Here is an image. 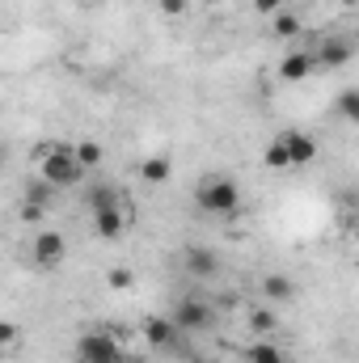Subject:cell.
<instances>
[{
  "mask_svg": "<svg viewBox=\"0 0 359 363\" xmlns=\"http://www.w3.org/2000/svg\"><path fill=\"white\" fill-rule=\"evenodd\" d=\"M343 4H347V9H351V4H359V0H343Z\"/></svg>",
  "mask_w": 359,
  "mask_h": 363,
  "instance_id": "obj_26",
  "label": "cell"
},
{
  "mask_svg": "<svg viewBox=\"0 0 359 363\" xmlns=\"http://www.w3.org/2000/svg\"><path fill=\"white\" fill-rule=\"evenodd\" d=\"M263 296H267L270 304L292 300V279H287V274H267V279H263Z\"/></svg>",
  "mask_w": 359,
  "mask_h": 363,
  "instance_id": "obj_14",
  "label": "cell"
},
{
  "mask_svg": "<svg viewBox=\"0 0 359 363\" xmlns=\"http://www.w3.org/2000/svg\"><path fill=\"white\" fill-rule=\"evenodd\" d=\"M250 363H287V359H283V351H279L270 338H263V342L250 347Z\"/></svg>",
  "mask_w": 359,
  "mask_h": 363,
  "instance_id": "obj_19",
  "label": "cell"
},
{
  "mask_svg": "<svg viewBox=\"0 0 359 363\" xmlns=\"http://www.w3.org/2000/svg\"><path fill=\"white\" fill-rule=\"evenodd\" d=\"M30 250H34V262L38 267H60L64 258H68V241H64V233H55V228H43V233H34V241H30Z\"/></svg>",
  "mask_w": 359,
  "mask_h": 363,
  "instance_id": "obj_5",
  "label": "cell"
},
{
  "mask_svg": "<svg viewBox=\"0 0 359 363\" xmlns=\"http://www.w3.org/2000/svg\"><path fill=\"white\" fill-rule=\"evenodd\" d=\"M355 55V47L347 43V38H330V43H321V51H317V60L326 64V68H338V64H347Z\"/></svg>",
  "mask_w": 359,
  "mask_h": 363,
  "instance_id": "obj_13",
  "label": "cell"
},
{
  "mask_svg": "<svg viewBox=\"0 0 359 363\" xmlns=\"http://www.w3.org/2000/svg\"><path fill=\"white\" fill-rule=\"evenodd\" d=\"M279 140L287 144L292 165H309V161H317V140H313V135H304V131H283Z\"/></svg>",
  "mask_w": 359,
  "mask_h": 363,
  "instance_id": "obj_9",
  "label": "cell"
},
{
  "mask_svg": "<svg viewBox=\"0 0 359 363\" xmlns=\"http://www.w3.org/2000/svg\"><path fill=\"white\" fill-rule=\"evenodd\" d=\"M51 194H55V186L47 178H38V182H30L26 186V203H34V207H47L51 203Z\"/></svg>",
  "mask_w": 359,
  "mask_h": 363,
  "instance_id": "obj_20",
  "label": "cell"
},
{
  "mask_svg": "<svg viewBox=\"0 0 359 363\" xmlns=\"http://www.w3.org/2000/svg\"><path fill=\"white\" fill-rule=\"evenodd\" d=\"M186 271L194 274V279H211V274H220V258H216V250L186 245Z\"/></svg>",
  "mask_w": 359,
  "mask_h": 363,
  "instance_id": "obj_10",
  "label": "cell"
},
{
  "mask_svg": "<svg viewBox=\"0 0 359 363\" xmlns=\"http://www.w3.org/2000/svg\"><path fill=\"white\" fill-rule=\"evenodd\" d=\"M131 283H136V271H131V267H110V271H106V287H110V291H127Z\"/></svg>",
  "mask_w": 359,
  "mask_h": 363,
  "instance_id": "obj_21",
  "label": "cell"
},
{
  "mask_svg": "<svg viewBox=\"0 0 359 363\" xmlns=\"http://www.w3.org/2000/svg\"><path fill=\"white\" fill-rule=\"evenodd\" d=\"M283 9V0H254V13H263V17H275Z\"/></svg>",
  "mask_w": 359,
  "mask_h": 363,
  "instance_id": "obj_24",
  "label": "cell"
},
{
  "mask_svg": "<svg viewBox=\"0 0 359 363\" xmlns=\"http://www.w3.org/2000/svg\"><path fill=\"white\" fill-rule=\"evenodd\" d=\"M140 334H144V342L153 347V351H170V347H178V321L174 317H144V325H140Z\"/></svg>",
  "mask_w": 359,
  "mask_h": 363,
  "instance_id": "obj_7",
  "label": "cell"
},
{
  "mask_svg": "<svg viewBox=\"0 0 359 363\" xmlns=\"http://www.w3.org/2000/svg\"><path fill=\"white\" fill-rule=\"evenodd\" d=\"M0 347H4V351H13V347H17V325H13V321H4V325H0Z\"/></svg>",
  "mask_w": 359,
  "mask_h": 363,
  "instance_id": "obj_22",
  "label": "cell"
},
{
  "mask_svg": "<svg viewBox=\"0 0 359 363\" xmlns=\"http://www.w3.org/2000/svg\"><path fill=\"white\" fill-rule=\"evenodd\" d=\"M334 110H338V118H347V123L359 127V89H343L338 101H334Z\"/></svg>",
  "mask_w": 359,
  "mask_h": 363,
  "instance_id": "obj_17",
  "label": "cell"
},
{
  "mask_svg": "<svg viewBox=\"0 0 359 363\" xmlns=\"http://www.w3.org/2000/svg\"><path fill=\"white\" fill-rule=\"evenodd\" d=\"M263 165H267V169H292V157H287V144H283V140H270L267 144Z\"/></svg>",
  "mask_w": 359,
  "mask_h": 363,
  "instance_id": "obj_16",
  "label": "cell"
},
{
  "mask_svg": "<svg viewBox=\"0 0 359 363\" xmlns=\"http://www.w3.org/2000/svg\"><path fill=\"white\" fill-rule=\"evenodd\" d=\"M43 211H47V207H34V203H26V207H21V220H43Z\"/></svg>",
  "mask_w": 359,
  "mask_h": 363,
  "instance_id": "obj_25",
  "label": "cell"
},
{
  "mask_svg": "<svg viewBox=\"0 0 359 363\" xmlns=\"http://www.w3.org/2000/svg\"><path fill=\"white\" fill-rule=\"evenodd\" d=\"M34 157H38V178H47L55 190H64V186H77V182L89 174V169L77 161V144L43 140V144L34 148Z\"/></svg>",
  "mask_w": 359,
  "mask_h": 363,
  "instance_id": "obj_1",
  "label": "cell"
},
{
  "mask_svg": "<svg viewBox=\"0 0 359 363\" xmlns=\"http://www.w3.org/2000/svg\"><path fill=\"white\" fill-rule=\"evenodd\" d=\"M77 363H123L118 338H114V334H101V330L77 338Z\"/></svg>",
  "mask_w": 359,
  "mask_h": 363,
  "instance_id": "obj_3",
  "label": "cell"
},
{
  "mask_svg": "<svg viewBox=\"0 0 359 363\" xmlns=\"http://www.w3.org/2000/svg\"><path fill=\"white\" fill-rule=\"evenodd\" d=\"M68 4H85V0H68Z\"/></svg>",
  "mask_w": 359,
  "mask_h": 363,
  "instance_id": "obj_27",
  "label": "cell"
},
{
  "mask_svg": "<svg viewBox=\"0 0 359 363\" xmlns=\"http://www.w3.org/2000/svg\"><path fill=\"white\" fill-rule=\"evenodd\" d=\"M170 317L178 321L182 334H199V330H211V325H216V308H211L207 300H194V296H190V300H182Z\"/></svg>",
  "mask_w": 359,
  "mask_h": 363,
  "instance_id": "obj_4",
  "label": "cell"
},
{
  "mask_svg": "<svg viewBox=\"0 0 359 363\" xmlns=\"http://www.w3.org/2000/svg\"><path fill=\"white\" fill-rule=\"evenodd\" d=\"M194 203L207 216H233V211H241V190L228 178H203L194 190Z\"/></svg>",
  "mask_w": 359,
  "mask_h": 363,
  "instance_id": "obj_2",
  "label": "cell"
},
{
  "mask_svg": "<svg viewBox=\"0 0 359 363\" xmlns=\"http://www.w3.org/2000/svg\"><path fill=\"white\" fill-rule=\"evenodd\" d=\"M186 9H190V0H161V13L165 17H182Z\"/></svg>",
  "mask_w": 359,
  "mask_h": 363,
  "instance_id": "obj_23",
  "label": "cell"
},
{
  "mask_svg": "<svg viewBox=\"0 0 359 363\" xmlns=\"http://www.w3.org/2000/svg\"><path fill=\"white\" fill-rule=\"evenodd\" d=\"M77 161H81L85 169H101V161H106V148H101L97 140H81V144H77Z\"/></svg>",
  "mask_w": 359,
  "mask_h": 363,
  "instance_id": "obj_15",
  "label": "cell"
},
{
  "mask_svg": "<svg viewBox=\"0 0 359 363\" xmlns=\"http://www.w3.org/2000/svg\"><path fill=\"white\" fill-rule=\"evenodd\" d=\"M250 330H254V334H263V338H270V334L279 330L275 308H254V313H250Z\"/></svg>",
  "mask_w": 359,
  "mask_h": 363,
  "instance_id": "obj_18",
  "label": "cell"
},
{
  "mask_svg": "<svg viewBox=\"0 0 359 363\" xmlns=\"http://www.w3.org/2000/svg\"><path fill=\"white\" fill-rule=\"evenodd\" d=\"M123 228H127V216H123V207H118V203L93 207V233H97L101 241H118V237H123Z\"/></svg>",
  "mask_w": 359,
  "mask_h": 363,
  "instance_id": "obj_8",
  "label": "cell"
},
{
  "mask_svg": "<svg viewBox=\"0 0 359 363\" xmlns=\"http://www.w3.org/2000/svg\"><path fill=\"white\" fill-rule=\"evenodd\" d=\"M317 68H321L317 51H304V47H296V51H287V55H283V64H279V81L296 85V81H309Z\"/></svg>",
  "mask_w": 359,
  "mask_h": 363,
  "instance_id": "obj_6",
  "label": "cell"
},
{
  "mask_svg": "<svg viewBox=\"0 0 359 363\" xmlns=\"http://www.w3.org/2000/svg\"><path fill=\"white\" fill-rule=\"evenodd\" d=\"M170 178H174V161H170L165 152L140 161V182H144V186H165Z\"/></svg>",
  "mask_w": 359,
  "mask_h": 363,
  "instance_id": "obj_11",
  "label": "cell"
},
{
  "mask_svg": "<svg viewBox=\"0 0 359 363\" xmlns=\"http://www.w3.org/2000/svg\"><path fill=\"white\" fill-rule=\"evenodd\" d=\"M270 34H275L279 43H296V38L304 34V21H300L296 13H283V9H279V13L270 17Z\"/></svg>",
  "mask_w": 359,
  "mask_h": 363,
  "instance_id": "obj_12",
  "label": "cell"
}]
</instances>
